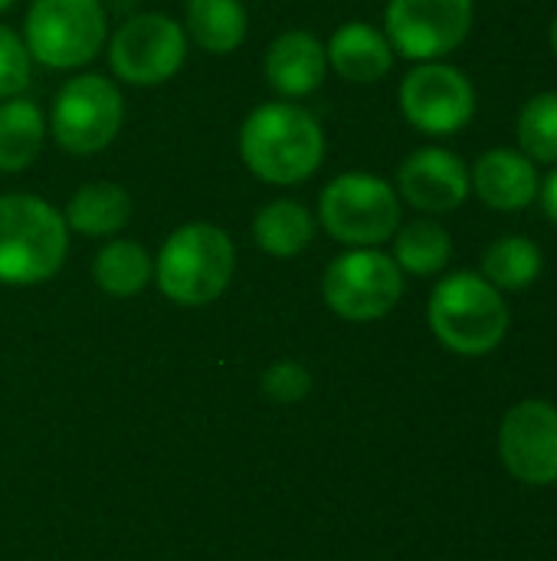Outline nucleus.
Wrapping results in <instances>:
<instances>
[{
  "instance_id": "f257e3e1",
  "label": "nucleus",
  "mask_w": 557,
  "mask_h": 561,
  "mask_svg": "<svg viewBox=\"0 0 557 561\" xmlns=\"http://www.w3.org/2000/svg\"><path fill=\"white\" fill-rule=\"evenodd\" d=\"M240 158L259 181L292 187L322 168L325 131L309 108L289 99L263 102L240 128Z\"/></svg>"
},
{
  "instance_id": "f03ea898",
  "label": "nucleus",
  "mask_w": 557,
  "mask_h": 561,
  "mask_svg": "<svg viewBox=\"0 0 557 561\" xmlns=\"http://www.w3.org/2000/svg\"><path fill=\"white\" fill-rule=\"evenodd\" d=\"M236 273V247L230 233L207 220H190L171 230L154 256V283L177 306L217 302Z\"/></svg>"
},
{
  "instance_id": "7ed1b4c3",
  "label": "nucleus",
  "mask_w": 557,
  "mask_h": 561,
  "mask_svg": "<svg viewBox=\"0 0 557 561\" xmlns=\"http://www.w3.org/2000/svg\"><path fill=\"white\" fill-rule=\"evenodd\" d=\"M427 322L437 342L456 355L479 358L496 352L512 325L506 296L483 273L443 276L427 302Z\"/></svg>"
},
{
  "instance_id": "20e7f679",
  "label": "nucleus",
  "mask_w": 557,
  "mask_h": 561,
  "mask_svg": "<svg viewBox=\"0 0 557 561\" xmlns=\"http://www.w3.org/2000/svg\"><path fill=\"white\" fill-rule=\"evenodd\" d=\"M69 253L62 210L36 194H0V283L36 286L53 279Z\"/></svg>"
},
{
  "instance_id": "39448f33",
  "label": "nucleus",
  "mask_w": 557,
  "mask_h": 561,
  "mask_svg": "<svg viewBox=\"0 0 557 561\" xmlns=\"http://www.w3.org/2000/svg\"><path fill=\"white\" fill-rule=\"evenodd\" d=\"M401 197L391 181L368 171H348L325 184L318 197L322 230L345 247H381L401 227Z\"/></svg>"
},
{
  "instance_id": "423d86ee",
  "label": "nucleus",
  "mask_w": 557,
  "mask_h": 561,
  "mask_svg": "<svg viewBox=\"0 0 557 561\" xmlns=\"http://www.w3.org/2000/svg\"><path fill=\"white\" fill-rule=\"evenodd\" d=\"M108 39L102 0H33L23 16V43L30 59L46 69H82Z\"/></svg>"
},
{
  "instance_id": "0eeeda50",
  "label": "nucleus",
  "mask_w": 557,
  "mask_h": 561,
  "mask_svg": "<svg viewBox=\"0 0 557 561\" xmlns=\"http://www.w3.org/2000/svg\"><path fill=\"white\" fill-rule=\"evenodd\" d=\"M121 122L125 99L118 85L98 72H79L59 85L46 131L66 154L89 158L118 138Z\"/></svg>"
},
{
  "instance_id": "6e6552de",
  "label": "nucleus",
  "mask_w": 557,
  "mask_h": 561,
  "mask_svg": "<svg viewBox=\"0 0 557 561\" xmlns=\"http://www.w3.org/2000/svg\"><path fill=\"white\" fill-rule=\"evenodd\" d=\"M401 296L404 273L381 247H351L322 276V299L345 322H378L397 309Z\"/></svg>"
},
{
  "instance_id": "1a4fd4ad",
  "label": "nucleus",
  "mask_w": 557,
  "mask_h": 561,
  "mask_svg": "<svg viewBox=\"0 0 557 561\" xmlns=\"http://www.w3.org/2000/svg\"><path fill=\"white\" fill-rule=\"evenodd\" d=\"M476 23L473 0H387L384 36L410 62H433L456 53Z\"/></svg>"
},
{
  "instance_id": "9d476101",
  "label": "nucleus",
  "mask_w": 557,
  "mask_h": 561,
  "mask_svg": "<svg viewBox=\"0 0 557 561\" xmlns=\"http://www.w3.org/2000/svg\"><path fill=\"white\" fill-rule=\"evenodd\" d=\"M187 59V33L167 13L128 16L108 39V66L115 79L151 89L181 72Z\"/></svg>"
},
{
  "instance_id": "9b49d317",
  "label": "nucleus",
  "mask_w": 557,
  "mask_h": 561,
  "mask_svg": "<svg viewBox=\"0 0 557 561\" xmlns=\"http://www.w3.org/2000/svg\"><path fill=\"white\" fill-rule=\"evenodd\" d=\"M404 118L430 138L463 131L476 115V89L469 76L443 59L417 62L397 92Z\"/></svg>"
},
{
  "instance_id": "f8f14e48",
  "label": "nucleus",
  "mask_w": 557,
  "mask_h": 561,
  "mask_svg": "<svg viewBox=\"0 0 557 561\" xmlns=\"http://www.w3.org/2000/svg\"><path fill=\"white\" fill-rule=\"evenodd\" d=\"M499 457L525 486L557 483V408L552 401H519L499 431Z\"/></svg>"
},
{
  "instance_id": "ddd939ff",
  "label": "nucleus",
  "mask_w": 557,
  "mask_h": 561,
  "mask_svg": "<svg viewBox=\"0 0 557 561\" xmlns=\"http://www.w3.org/2000/svg\"><path fill=\"white\" fill-rule=\"evenodd\" d=\"M397 197L423 217H443L466 204L473 194L469 168L450 148L430 145L407 154L397 168Z\"/></svg>"
},
{
  "instance_id": "4468645a",
  "label": "nucleus",
  "mask_w": 557,
  "mask_h": 561,
  "mask_svg": "<svg viewBox=\"0 0 557 561\" xmlns=\"http://www.w3.org/2000/svg\"><path fill=\"white\" fill-rule=\"evenodd\" d=\"M473 194L499 214H519L538 201L542 174L538 164L519 148H492L476 158L469 168Z\"/></svg>"
},
{
  "instance_id": "2eb2a0df",
  "label": "nucleus",
  "mask_w": 557,
  "mask_h": 561,
  "mask_svg": "<svg viewBox=\"0 0 557 561\" xmlns=\"http://www.w3.org/2000/svg\"><path fill=\"white\" fill-rule=\"evenodd\" d=\"M328 72L325 43L312 30H286L279 33L263 59V76L269 89L289 102L312 95Z\"/></svg>"
},
{
  "instance_id": "dca6fc26",
  "label": "nucleus",
  "mask_w": 557,
  "mask_h": 561,
  "mask_svg": "<svg viewBox=\"0 0 557 561\" xmlns=\"http://www.w3.org/2000/svg\"><path fill=\"white\" fill-rule=\"evenodd\" d=\"M325 56L328 66L355 85H374L381 82L391 69H394V46L384 36V30L364 23V20H351L341 23L332 39L325 43Z\"/></svg>"
},
{
  "instance_id": "f3484780",
  "label": "nucleus",
  "mask_w": 557,
  "mask_h": 561,
  "mask_svg": "<svg viewBox=\"0 0 557 561\" xmlns=\"http://www.w3.org/2000/svg\"><path fill=\"white\" fill-rule=\"evenodd\" d=\"M131 210H135V201L121 184L89 181L69 197L62 217H66L69 230L92 237V240H102V237L121 233L131 220Z\"/></svg>"
},
{
  "instance_id": "a211bd4d",
  "label": "nucleus",
  "mask_w": 557,
  "mask_h": 561,
  "mask_svg": "<svg viewBox=\"0 0 557 561\" xmlns=\"http://www.w3.org/2000/svg\"><path fill=\"white\" fill-rule=\"evenodd\" d=\"M315 230H318L315 214L302 201H292V197L269 201L253 217V240H256V247L263 253L276 256V260L299 256L315 240Z\"/></svg>"
},
{
  "instance_id": "6ab92c4d",
  "label": "nucleus",
  "mask_w": 557,
  "mask_h": 561,
  "mask_svg": "<svg viewBox=\"0 0 557 561\" xmlns=\"http://www.w3.org/2000/svg\"><path fill=\"white\" fill-rule=\"evenodd\" d=\"M250 16L243 0H187L184 33L213 56H230L243 46Z\"/></svg>"
},
{
  "instance_id": "aec40b11",
  "label": "nucleus",
  "mask_w": 557,
  "mask_h": 561,
  "mask_svg": "<svg viewBox=\"0 0 557 561\" xmlns=\"http://www.w3.org/2000/svg\"><path fill=\"white\" fill-rule=\"evenodd\" d=\"M46 141V118L36 102L13 95L0 102V174L26 171Z\"/></svg>"
},
{
  "instance_id": "412c9836",
  "label": "nucleus",
  "mask_w": 557,
  "mask_h": 561,
  "mask_svg": "<svg viewBox=\"0 0 557 561\" xmlns=\"http://www.w3.org/2000/svg\"><path fill=\"white\" fill-rule=\"evenodd\" d=\"M394 240V263L401 273L410 276H437L453 260V237L450 230L433 217H417L410 224H401Z\"/></svg>"
},
{
  "instance_id": "4be33fe9",
  "label": "nucleus",
  "mask_w": 557,
  "mask_h": 561,
  "mask_svg": "<svg viewBox=\"0 0 557 561\" xmlns=\"http://www.w3.org/2000/svg\"><path fill=\"white\" fill-rule=\"evenodd\" d=\"M92 279L102 293L128 299L154 279V260L135 240H108L92 260Z\"/></svg>"
},
{
  "instance_id": "5701e85b",
  "label": "nucleus",
  "mask_w": 557,
  "mask_h": 561,
  "mask_svg": "<svg viewBox=\"0 0 557 561\" xmlns=\"http://www.w3.org/2000/svg\"><path fill=\"white\" fill-rule=\"evenodd\" d=\"M545 256L535 240L529 237H499L496 243L486 247L483 253V276L499 289V293H519L529 289L542 276Z\"/></svg>"
},
{
  "instance_id": "b1692460",
  "label": "nucleus",
  "mask_w": 557,
  "mask_h": 561,
  "mask_svg": "<svg viewBox=\"0 0 557 561\" xmlns=\"http://www.w3.org/2000/svg\"><path fill=\"white\" fill-rule=\"evenodd\" d=\"M519 151L535 164H557V92L532 95L515 118Z\"/></svg>"
},
{
  "instance_id": "393cba45",
  "label": "nucleus",
  "mask_w": 557,
  "mask_h": 561,
  "mask_svg": "<svg viewBox=\"0 0 557 561\" xmlns=\"http://www.w3.org/2000/svg\"><path fill=\"white\" fill-rule=\"evenodd\" d=\"M30 49L20 33L0 23V102L20 95L30 85Z\"/></svg>"
},
{
  "instance_id": "a878e982",
  "label": "nucleus",
  "mask_w": 557,
  "mask_h": 561,
  "mask_svg": "<svg viewBox=\"0 0 557 561\" xmlns=\"http://www.w3.org/2000/svg\"><path fill=\"white\" fill-rule=\"evenodd\" d=\"M263 391H266L272 401H279V404H295V401L309 398V391H312V375H309L305 365L286 358V362H276V365L266 368V375H263Z\"/></svg>"
},
{
  "instance_id": "bb28decb",
  "label": "nucleus",
  "mask_w": 557,
  "mask_h": 561,
  "mask_svg": "<svg viewBox=\"0 0 557 561\" xmlns=\"http://www.w3.org/2000/svg\"><path fill=\"white\" fill-rule=\"evenodd\" d=\"M538 201H542V210H545V217L552 220L557 227V164L555 171L542 181V191H538Z\"/></svg>"
},
{
  "instance_id": "cd10ccee",
  "label": "nucleus",
  "mask_w": 557,
  "mask_h": 561,
  "mask_svg": "<svg viewBox=\"0 0 557 561\" xmlns=\"http://www.w3.org/2000/svg\"><path fill=\"white\" fill-rule=\"evenodd\" d=\"M548 43H552V49H555V56H557V13H555V20H552V30H548Z\"/></svg>"
},
{
  "instance_id": "c85d7f7f",
  "label": "nucleus",
  "mask_w": 557,
  "mask_h": 561,
  "mask_svg": "<svg viewBox=\"0 0 557 561\" xmlns=\"http://www.w3.org/2000/svg\"><path fill=\"white\" fill-rule=\"evenodd\" d=\"M13 3H16V0H0V13H3V10H10Z\"/></svg>"
}]
</instances>
